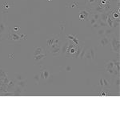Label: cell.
Returning <instances> with one entry per match:
<instances>
[{
	"instance_id": "obj_10",
	"label": "cell",
	"mask_w": 120,
	"mask_h": 120,
	"mask_svg": "<svg viewBox=\"0 0 120 120\" xmlns=\"http://www.w3.org/2000/svg\"><path fill=\"white\" fill-rule=\"evenodd\" d=\"M46 57V54H40V55H34V60L35 63H38V62H40L41 60H43L45 59Z\"/></svg>"
},
{
	"instance_id": "obj_3",
	"label": "cell",
	"mask_w": 120,
	"mask_h": 120,
	"mask_svg": "<svg viewBox=\"0 0 120 120\" xmlns=\"http://www.w3.org/2000/svg\"><path fill=\"white\" fill-rule=\"evenodd\" d=\"M111 40H110V43L111 45V50L115 53H119V48H120V42H119V35L116 36L115 33L111 35Z\"/></svg>"
},
{
	"instance_id": "obj_11",
	"label": "cell",
	"mask_w": 120,
	"mask_h": 120,
	"mask_svg": "<svg viewBox=\"0 0 120 120\" xmlns=\"http://www.w3.org/2000/svg\"><path fill=\"white\" fill-rule=\"evenodd\" d=\"M97 2H98V0H86V6H88V7H90V9L92 11V7H95Z\"/></svg>"
},
{
	"instance_id": "obj_12",
	"label": "cell",
	"mask_w": 120,
	"mask_h": 120,
	"mask_svg": "<svg viewBox=\"0 0 120 120\" xmlns=\"http://www.w3.org/2000/svg\"><path fill=\"white\" fill-rule=\"evenodd\" d=\"M23 90H24V89H22V87H20V86H19L16 85L15 90L14 91V94L15 95H20V94H22L23 93Z\"/></svg>"
},
{
	"instance_id": "obj_5",
	"label": "cell",
	"mask_w": 120,
	"mask_h": 120,
	"mask_svg": "<svg viewBox=\"0 0 120 120\" xmlns=\"http://www.w3.org/2000/svg\"><path fill=\"white\" fill-rule=\"evenodd\" d=\"M59 35H58V34H51V35H49L46 38V44H47V49L48 48H50L51 46L53 45L54 43H55V41L56 40V38L59 37Z\"/></svg>"
},
{
	"instance_id": "obj_16",
	"label": "cell",
	"mask_w": 120,
	"mask_h": 120,
	"mask_svg": "<svg viewBox=\"0 0 120 120\" xmlns=\"http://www.w3.org/2000/svg\"><path fill=\"white\" fill-rule=\"evenodd\" d=\"M43 53V48L42 46H38V47H36L34 51V53H33V55H40V54Z\"/></svg>"
},
{
	"instance_id": "obj_21",
	"label": "cell",
	"mask_w": 120,
	"mask_h": 120,
	"mask_svg": "<svg viewBox=\"0 0 120 120\" xmlns=\"http://www.w3.org/2000/svg\"><path fill=\"white\" fill-rule=\"evenodd\" d=\"M98 23V25H99V26L100 27H104V28H106V27H109L108 26V25H107V23L105 22H103V21H102V20H98L97 21Z\"/></svg>"
},
{
	"instance_id": "obj_18",
	"label": "cell",
	"mask_w": 120,
	"mask_h": 120,
	"mask_svg": "<svg viewBox=\"0 0 120 120\" xmlns=\"http://www.w3.org/2000/svg\"><path fill=\"white\" fill-rule=\"evenodd\" d=\"M17 86H20V87H22V89H24L25 87H26V80H21V81H19V82H17Z\"/></svg>"
},
{
	"instance_id": "obj_24",
	"label": "cell",
	"mask_w": 120,
	"mask_h": 120,
	"mask_svg": "<svg viewBox=\"0 0 120 120\" xmlns=\"http://www.w3.org/2000/svg\"><path fill=\"white\" fill-rule=\"evenodd\" d=\"M24 79V78L23 77H22L21 75H16V77H15V81H21V80H23Z\"/></svg>"
},
{
	"instance_id": "obj_29",
	"label": "cell",
	"mask_w": 120,
	"mask_h": 120,
	"mask_svg": "<svg viewBox=\"0 0 120 120\" xmlns=\"http://www.w3.org/2000/svg\"><path fill=\"white\" fill-rule=\"evenodd\" d=\"M34 79L36 80V82H39V80H40V76H39V75H34Z\"/></svg>"
},
{
	"instance_id": "obj_26",
	"label": "cell",
	"mask_w": 120,
	"mask_h": 120,
	"mask_svg": "<svg viewBox=\"0 0 120 120\" xmlns=\"http://www.w3.org/2000/svg\"><path fill=\"white\" fill-rule=\"evenodd\" d=\"M91 27L94 28V29H98V28H100V26H99V25H98V22H96L95 23H94V24L92 25Z\"/></svg>"
},
{
	"instance_id": "obj_2",
	"label": "cell",
	"mask_w": 120,
	"mask_h": 120,
	"mask_svg": "<svg viewBox=\"0 0 120 120\" xmlns=\"http://www.w3.org/2000/svg\"><path fill=\"white\" fill-rule=\"evenodd\" d=\"M105 70L106 73L111 76V78H113V77L115 76H119V72L115 69L113 60H110V61L106 62L105 65Z\"/></svg>"
},
{
	"instance_id": "obj_22",
	"label": "cell",
	"mask_w": 120,
	"mask_h": 120,
	"mask_svg": "<svg viewBox=\"0 0 120 120\" xmlns=\"http://www.w3.org/2000/svg\"><path fill=\"white\" fill-rule=\"evenodd\" d=\"M102 83H103V86H102V87H107V88H109L110 86H111V85H110L109 82H108V81L106 80V79L102 78Z\"/></svg>"
},
{
	"instance_id": "obj_13",
	"label": "cell",
	"mask_w": 120,
	"mask_h": 120,
	"mask_svg": "<svg viewBox=\"0 0 120 120\" xmlns=\"http://www.w3.org/2000/svg\"><path fill=\"white\" fill-rule=\"evenodd\" d=\"M79 14L82 15L86 19H88L89 17L90 16L91 12H90L89 11H86V10H80V11H79Z\"/></svg>"
},
{
	"instance_id": "obj_1",
	"label": "cell",
	"mask_w": 120,
	"mask_h": 120,
	"mask_svg": "<svg viewBox=\"0 0 120 120\" xmlns=\"http://www.w3.org/2000/svg\"><path fill=\"white\" fill-rule=\"evenodd\" d=\"M8 39L11 42H15V43H18L20 42L22 40H26L27 39V35L25 34H22V33L19 32H15L11 30V28H10V32L8 35Z\"/></svg>"
},
{
	"instance_id": "obj_19",
	"label": "cell",
	"mask_w": 120,
	"mask_h": 120,
	"mask_svg": "<svg viewBox=\"0 0 120 120\" xmlns=\"http://www.w3.org/2000/svg\"><path fill=\"white\" fill-rule=\"evenodd\" d=\"M89 51H90V56H91L92 58V60L94 61V59H95V51H94V47H90L89 48Z\"/></svg>"
},
{
	"instance_id": "obj_34",
	"label": "cell",
	"mask_w": 120,
	"mask_h": 120,
	"mask_svg": "<svg viewBox=\"0 0 120 120\" xmlns=\"http://www.w3.org/2000/svg\"><path fill=\"white\" fill-rule=\"evenodd\" d=\"M48 1H51V0H48Z\"/></svg>"
},
{
	"instance_id": "obj_4",
	"label": "cell",
	"mask_w": 120,
	"mask_h": 120,
	"mask_svg": "<svg viewBox=\"0 0 120 120\" xmlns=\"http://www.w3.org/2000/svg\"><path fill=\"white\" fill-rule=\"evenodd\" d=\"M14 6V3L12 2H5L2 6V11L3 13H8Z\"/></svg>"
},
{
	"instance_id": "obj_6",
	"label": "cell",
	"mask_w": 120,
	"mask_h": 120,
	"mask_svg": "<svg viewBox=\"0 0 120 120\" xmlns=\"http://www.w3.org/2000/svg\"><path fill=\"white\" fill-rule=\"evenodd\" d=\"M111 36H102V37L99 38V45L101 46H106V45H108V44L110 43V40H111V38H110Z\"/></svg>"
},
{
	"instance_id": "obj_17",
	"label": "cell",
	"mask_w": 120,
	"mask_h": 120,
	"mask_svg": "<svg viewBox=\"0 0 120 120\" xmlns=\"http://www.w3.org/2000/svg\"><path fill=\"white\" fill-rule=\"evenodd\" d=\"M105 29L104 27H100L98 28V31H97V35L98 37H102V36H104V34H105Z\"/></svg>"
},
{
	"instance_id": "obj_9",
	"label": "cell",
	"mask_w": 120,
	"mask_h": 120,
	"mask_svg": "<svg viewBox=\"0 0 120 120\" xmlns=\"http://www.w3.org/2000/svg\"><path fill=\"white\" fill-rule=\"evenodd\" d=\"M50 78V72L48 70H43L40 74V79H44V80H48Z\"/></svg>"
},
{
	"instance_id": "obj_32",
	"label": "cell",
	"mask_w": 120,
	"mask_h": 120,
	"mask_svg": "<svg viewBox=\"0 0 120 120\" xmlns=\"http://www.w3.org/2000/svg\"><path fill=\"white\" fill-rule=\"evenodd\" d=\"M71 67H67V71H71Z\"/></svg>"
},
{
	"instance_id": "obj_31",
	"label": "cell",
	"mask_w": 120,
	"mask_h": 120,
	"mask_svg": "<svg viewBox=\"0 0 120 120\" xmlns=\"http://www.w3.org/2000/svg\"><path fill=\"white\" fill-rule=\"evenodd\" d=\"M3 34H0V42L3 41Z\"/></svg>"
},
{
	"instance_id": "obj_23",
	"label": "cell",
	"mask_w": 120,
	"mask_h": 120,
	"mask_svg": "<svg viewBox=\"0 0 120 120\" xmlns=\"http://www.w3.org/2000/svg\"><path fill=\"white\" fill-rule=\"evenodd\" d=\"M78 5H79V3H76V2H71V3H70L71 7H69L70 8H75V7H76Z\"/></svg>"
},
{
	"instance_id": "obj_28",
	"label": "cell",
	"mask_w": 120,
	"mask_h": 120,
	"mask_svg": "<svg viewBox=\"0 0 120 120\" xmlns=\"http://www.w3.org/2000/svg\"><path fill=\"white\" fill-rule=\"evenodd\" d=\"M4 96H11V95H15L14 94V92H5L3 94Z\"/></svg>"
},
{
	"instance_id": "obj_30",
	"label": "cell",
	"mask_w": 120,
	"mask_h": 120,
	"mask_svg": "<svg viewBox=\"0 0 120 120\" xmlns=\"http://www.w3.org/2000/svg\"><path fill=\"white\" fill-rule=\"evenodd\" d=\"M99 86H103V83H102V78L100 79V80H99Z\"/></svg>"
},
{
	"instance_id": "obj_7",
	"label": "cell",
	"mask_w": 120,
	"mask_h": 120,
	"mask_svg": "<svg viewBox=\"0 0 120 120\" xmlns=\"http://www.w3.org/2000/svg\"><path fill=\"white\" fill-rule=\"evenodd\" d=\"M61 49H62V46H59L51 50V51H49V52L54 56V57H59L60 55V54H61Z\"/></svg>"
},
{
	"instance_id": "obj_25",
	"label": "cell",
	"mask_w": 120,
	"mask_h": 120,
	"mask_svg": "<svg viewBox=\"0 0 120 120\" xmlns=\"http://www.w3.org/2000/svg\"><path fill=\"white\" fill-rule=\"evenodd\" d=\"M11 30H13V31H15V32H19L20 31V27H19V26H14V27H13V29H11Z\"/></svg>"
},
{
	"instance_id": "obj_14",
	"label": "cell",
	"mask_w": 120,
	"mask_h": 120,
	"mask_svg": "<svg viewBox=\"0 0 120 120\" xmlns=\"http://www.w3.org/2000/svg\"><path fill=\"white\" fill-rule=\"evenodd\" d=\"M112 81H113V83L115 86H117L118 88L119 87V85H120V79H119V76H115L111 78Z\"/></svg>"
},
{
	"instance_id": "obj_8",
	"label": "cell",
	"mask_w": 120,
	"mask_h": 120,
	"mask_svg": "<svg viewBox=\"0 0 120 120\" xmlns=\"http://www.w3.org/2000/svg\"><path fill=\"white\" fill-rule=\"evenodd\" d=\"M67 38L69 40H71V41L74 42V44L75 46H78L79 45V38L77 37L76 34L75 35H71V34H67Z\"/></svg>"
},
{
	"instance_id": "obj_15",
	"label": "cell",
	"mask_w": 120,
	"mask_h": 120,
	"mask_svg": "<svg viewBox=\"0 0 120 120\" xmlns=\"http://www.w3.org/2000/svg\"><path fill=\"white\" fill-rule=\"evenodd\" d=\"M87 50H88L87 46H86V45H85V46L82 47V51H81L80 54H79V58H80V59H82V60L83 59V57H84L85 54H86V51H87Z\"/></svg>"
},
{
	"instance_id": "obj_27",
	"label": "cell",
	"mask_w": 120,
	"mask_h": 120,
	"mask_svg": "<svg viewBox=\"0 0 120 120\" xmlns=\"http://www.w3.org/2000/svg\"><path fill=\"white\" fill-rule=\"evenodd\" d=\"M109 93L108 92H105L104 90H101V92H100V95H102V96H108L109 95Z\"/></svg>"
},
{
	"instance_id": "obj_20",
	"label": "cell",
	"mask_w": 120,
	"mask_h": 120,
	"mask_svg": "<svg viewBox=\"0 0 120 120\" xmlns=\"http://www.w3.org/2000/svg\"><path fill=\"white\" fill-rule=\"evenodd\" d=\"M13 86H15V80H10L8 83H7V89H11V88H12Z\"/></svg>"
},
{
	"instance_id": "obj_33",
	"label": "cell",
	"mask_w": 120,
	"mask_h": 120,
	"mask_svg": "<svg viewBox=\"0 0 120 120\" xmlns=\"http://www.w3.org/2000/svg\"><path fill=\"white\" fill-rule=\"evenodd\" d=\"M9 56H10V58H11V59H13L12 57H14V55H12V54H11V55H10Z\"/></svg>"
}]
</instances>
